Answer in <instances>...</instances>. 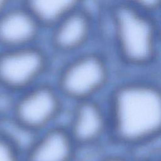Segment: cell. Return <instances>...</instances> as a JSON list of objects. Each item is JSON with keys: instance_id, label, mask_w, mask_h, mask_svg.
<instances>
[{"instance_id": "obj_12", "label": "cell", "mask_w": 161, "mask_h": 161, "mask_svg": "<svg viewBox=\"0 0 161 161\" xmlns=\"http://www.w3.org/2000/svg\"><path fill=\"white\" fill-rule=\"evenodd\" d=\"M0 161H23V153L1 136Z\"/></svg>"}, {"instance_id": "obj_11", "label": "cell", "mask_w": 161, "mask_h": 161, "mask_svg": "<svg viewBox=\"0 0 161 161\" xmlns=\"http://www.w3.org/2000/svg\"><path fill=\"white\" fill-rule=\"evenodd\" d=\"M119 3L152 14L160 9L161 0H119Z\"/></svg>"}, {"instance_id": "obj_1", "label": "cell", "mask_w": 161, "mask_h": 161, "mask_svg": "<svg viewBox=\"0 0 161 161\" xmlns=\"http://www.w3.org/2000/svg\"><path fill=\"white\" fill-rule=\"evenodd\" d=\"M109 135L125 147L144 145L161 131V92L150 80L122 82L110 92L106 107Z\"/></svg>"}, {"instance_id": "obj_10", "label": "cell", "mask_w": 161, "mask_h": 161, "mask_svg": "<svg viewBox=\"0 0 161 161\" xmlns=\"http://www.w3.org/2000/svg\"><path fill=\"white\" fill-rule=\"evenodd\" d=\"M83 0H22L42 27H53L68 14L79 8Z\"/></svg>"}, {"instance_id": "obj_8", "label": "cell", "mask_w": 161, "mask_h": 161, "mask_svg": "<svg viewBox=\"0 0 161 161\" xmlns=\"http://www.w3.org/2000/svg\"><path fill=\"white\" fill-rule=\"evenodd\" d=\"M41 28L24 6L11 5L0 14V49L33 45Z\"/></svg>"}, {"instance_id": "obj_7", "label": "cell", "mask_w": 161, "mask_h": 161, "mask_svg": "<svg viewBox=\"0 0 161 161\" xmlns=\"http://www.w3.org/2000/svg\"><path fill=\"white\" fill-rule=\"evenodd\" d=\"M33 138L23 161H73L78 148L67 127L52 125Z\"/></svg>"}, {"instance_id": "obj_14", "label": "cell", "mask_w": 161, "mask_h": 161, "mask_svg": "<svg viewBox=\"0 0 161 161\" xmlns=\"http://www.w3.org/2000/svg\"><path fill=\"white\" fill-rule=\"evenodd\" d=\"M98 161H133V160L122 155H111L106 156Z\"/></svg>"}, {"instance_id": "obj_13", "label": "cell", "mask_w": 161, "mask_h": 161, "mask_svg": "<svg viewBox=\"0 0 161 161\" xmlns=\"http://www.w3.org/2000/svg\"><path fill=\"white\" fill-rule=\"evenodd\" d=\"M16 94L0 87V118L11 115Z\"/></svg>"}, {"instance_id": "obj_2", "label": "cell", "mask_w": 161, "mask_h": 161, "mask_svg": "<svg viewBox=\"0 0 161 161\" xmlns=\"http://www.w3.org/2000/svg\"><path fill=\"white\" fill-rule=\"evenodd\" d=\"M151 14L118 3L111 9L115 43L123 62L145 67L158 54V27Z\"/></svg>"}, {"instance_id": "obj_9", "label": "cell", "mask_w": 161, "mask_h": 161, "mask_svg": "<svg viewBox=\"0 0 161 161\" xmlns=\"http://www.w3.org/2000/svg\"><path fill=\"white\" fill-rule=\"evenodd\" d=\"M92 25V20L87 12L79 8L74 10L53 26V47L65 53L79 50L91 36Z\"/></svg>"}, {"instance_id": "obj_5", "label": "cell", "mask_w": 161, "mask_h": 161, "mask_svg": "<svg viewBox=\"0 0 161 161\" xmlns=\"http://www.w3.org/2000/svg\"><path fill=\"white\" fill-rule=\"evenodd\" d=\"M48 67L47 55L34 45L0 49V87L17 94L39 83Z\"/></svg>"}, {"instance_id": "obj_3", "label": "cell", "mask_w": 161, "mask_h": 161, "mask_svg": "<svg viewBox=\"0 0 161 161\" xmlns=\"http://www.w3.org/2000/svg\"><path fill=\"white\" fill-rule=\"evenodd\" d=\"M109 78L108 62L96 53H87L68 62L60 71L55 86L63 97L73 101L94 98Z\"/></svg>"}, {"instance_id": "obj_15", "label": "cell", "mask_w": 161, "mask_h": 161, "mask_svg": "<svg viewBox=\"0 0 161 161\" xmlns=\"http://www.w3.org/2000/svg\"><path fill=\"white\" fill-rule=\"evenodd\" d=\"M13 0H0V14L12 5Z\"/></svg>"}, {"instance_id": "obj_6", "label": "cell", "mask_w": 161, "mask_h": 161, "mask_svg": "<svg viewBox=\"0 0 161 161\" xmlns=\"http://www.w3.org/2000/svg\"><path fill=\"white\" fill-rule=\"evenodd\" d=\"M67 128L78 148L96 145L109 134L106 108L95 98L75 102Z\"/></svg>"}, {"instance_id": "obj_4", "label": "cell", "mask_w": 161, "mask_h": 161, "mask_svg": "<svg viewBox=\"0 0 161 161\" xmlns=\"http://www.w3.org/2000/svg\"><path fill=\"white\" fill-rule=\"evenodd\" d=\"M63 97L55 86L39 82L16 96L11 116L35 135L53 125L63 108Z\"/></svg>"}]
</instances>
